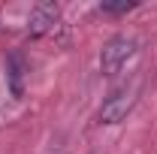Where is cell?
<instances>
[{
	"label": "cell",
	"mask_w": 157,
	"mask_h": 154,
	"mask_svg": "<svg viewBox=\"0 0 157 154\" xmlns=\"http://www.w3.org/2000/svg\"><path fill=\"white\" fill-rule=\"evenodd\" d=\"M139 100V85L136 82H124L121 88H115L112 94L103 100V106H100V124H121L124 118L133 112V106H136Z\"/></svg>",
	"instance_id": "2"
},
{
	"label": "cell",
	"mask_w": 157,
	"mask_h": 154,
	"mask_svg": "<svg viewBox=\"0 0 157 154\" xmlns=\"http://www.w3.org/2000/svg\"><path fill=\"white\" fill-rule=\"evenodd\" d=\"M100 9H103V12H109V15H124V12L136 9V0H103V3H100Z\"/></svg>",
	"instance_id": "5"
},
{
	"label": "cell",
	"mask_w": 157,
	"mask_h": 154,
	"mask_svg": "<svg viewBox=\"0 0 157 154\" xmlns=\"http://www.w3.org/2000/svg\"><path fill=\"white\" fill-rule=\"evenodd\" d=\"M21 76H24V60L18 58V55H12L9 58V82H12V94L15 97H21Z\"/></svg>",
	"instance_id": "4"
},
{
	"label": "cell",
	"mask_w": 157,
	"mask_h": 154,
	"mask_svg": "<svg viewBox=\"0 0 157 154\" xmlns=\"http://www.w3.org/2000/svg\"><path fill=\"white\" fill-rule=\"evenodd\" d=\"M136 52H139L136 37H127V33L112 37L103 45V52H100V70H103V76H118L130 60L136 58Z\"/></svg>",
	"instance_id": "1"
},
{
	"label": "cell",
	"mask_w": 157,
	"mask_h": 154,
	"mask_svg": "<svg viewBox=\"0 0 157 154\" xmlns=\"http://www.w3.org/2000/svg\"><path fill=\"white\" fill-rule=\"evenodd\" d=\"M60 18V9L58 3H52V0H42L36 3L33 9H30V15H27V33L30 37H45Z\"/></svg>",
	"instance_id": "3"
}]
</instances>
